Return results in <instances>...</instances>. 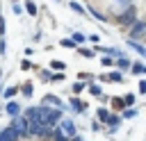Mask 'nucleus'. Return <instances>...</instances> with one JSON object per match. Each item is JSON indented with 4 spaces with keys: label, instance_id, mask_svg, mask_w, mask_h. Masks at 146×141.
<instances>
[{
    "label": "nucleus",
    "instance_id": "21",
    "mask_svg": "<svg viewBox=\"0 0 146 141\" xmlns=\"http://www.w3.org/2000/svg\"><path fill=\"white\" fill-rule=\"evenodd\" d=\"M82 41H84V36H82L80 32H75V34H73V43H82Z\"/></svg>",
    "mask_w": 146,
    "mask_h": 141
},
{
    "label": "nucleus",
    "instance_id": "25",
    "mask_svg": "<svg viewBox=\"0 0 146 141\" xmlns=\"http://www.w3.org/2000/svg\"><path fill=\"white\" fill-rule=\"evenodd\" d=\"M21 68H23V70H27V68H32V64H30L27 59H23V61H21Z\"/></svg>",
    "mask_w": 146,
    "mask_h": 141
},
{
    "label": "nucleus",
    "instance_id": "19",
    "mask_svg": "<svg viewBox=\"0 0 146 141\" xmlns=\"http://www.w3.org/2000/svg\"><path fill=\"white\" fill-rule=\"evenodd\" d=\"M89 93H91V96H100V86H98V84H91V86H89Z\"/></svg>",
    "mask_w": 146,
    "mask_h": 141
},
{
    "label": "nucleus",
    "instance_id": "16",
    "mask_svg": "<svg viewBox=\"0 0 146 141\" xmlns=\"http://www.w3.org/2000/svg\"><path fill=\"white\" fill-rule=\"evenodd\" d=\"M80 55L87 57V59H91V57H94V50H89V48H80Z\"/></svg>",
    "mask_w": 146,
    "mask_h": 141
},
{
    "label": "nucleus",
    "instance_id": "6",
    "mask_svg": "<svg viewBox=\"0 0 146 141\" xmlns=\"http://www.w3.org/2000/svg\"><path fill=\"white\" fill-rule=\"evenodd\" d=\"M110 102H112V109H116V111L125 109V100H123V98H112Z\"/></svg>",
    "mask_w": 146,
    "mask_h": 141
},
{
    "label": "nucleus",
    "instance_id": "17",
    "mask_svg": "<svg viewBox=\"0 0 146 141\" xmlns=\"http://www.w3.org/2000/svg\"><path fill=\"white\" fill-rule=\"evenodd\" d=\"M46 102H52V105H59V98H57V96H46V98H43V105H46Z\"/></svg>",
    "mask_w": 146,
    "mask_h": 141
},
{
    "label": "nucleus",
    "instance_id": "9",
    "mask_svg": "<svg viewBox=\"0 0 146 141\" xmlns=\"http://www.w3.org/2000/svg\"><path fill=\"white\" fill-rule=\"evenodd\" d=\"M18 91H21V89H18V86H9V89H5V91H2V93H5V98H7V100H9V98H14V96H16V93H18Z\"/></svg>",
    "mask_w": 146,
    "mask_h": 141
},
{
    "label": "nucleus",
    "instance_id": "4",
    "mask_svg": "<svg viewBox=\"0 0 146 141\" xmlns=\"http://www.w3.org/2000/svg\"><path fill=\"white\" fill-rule=\"evenodd\" d=\"M16 136H18V134H16L11 127L5 130V132H0V141H16Z\"/></svg>",
    "mask_w": 146,
    "mask_h": 141
},
{
    "label": "nucleus",
    "instance_id": "18",
    "mask_svg": "<svg viewBox=\"0 0 146 141\" xmlns=\"http://www.w3.org/2000/svg\"><path fill=\"white\" fill-rule=\"evenodd\" d=\"M82 91H84V84L82 82H75L73 84V93H82Z\"/></svg>",
    "mask_w": 146,
    "mask_h": 141
},
{
    "label": "nucleus",
    "instance_id": "23",
    "mask_svg": "<svg viewBox=\"0 0 146 141\" xmlns=\"http://www.w3.org/2000/svg\"><path fill=\"white\" fill-rule=\"evenodd\" d=\"M39 77H41V80H43V82H50V80H52V75H50V73H48V70H43V73H41V75H39Z\"/></svg>",
    "mask_w": 146,
    "mask_h": 141
},
{
    "label": "nucleus",
    "instance_id": "2",
    "mask_svg": "<svg viewBox=\"0 0 146 141\" xmlns=\"http://www.w3.org/2000/svg\"><path fill=\"white\" fill-rule=\"evenodd\" d=\"M144 34H146V23H135L132 30H130L132 41H135V39H144Z\"/></svg>",
    "mask_w": 146,
    "mask_h": 141
},
{
    "label": "nucleus",
    "instance_id": "15",
    "mask_svg": "<svg viewBox=\"0 0 146 141\" xmlns=\"http://www.w3.org/2000/svg\"><path fill=\"white\" fill-rule=\"evenodd\" d=\"M25 9H27V11H30V14H32V16H34V14H36V5H34V2H30V0H27V2H25Z\"/></svg>",
    "mask_w": 146,
    "mask_h": 141
},
{
    "label": "nucleus",
    "instance_id": "24",
    "mask_svg": "<svg viewBox=\"0 0 146 141\" xmlns=\"http://www.w3.org/2000/svg\"><path fill=\"white\" fill-rule=\"evenodd\" d=\"M123 100H125V107H130V105L135 102V96H132V93H128V96H125Z\"/></svg>",
    "mask_w": 146,
    "mask_h": 141
},
{
    "label": "nucleus",
    "instance_id": "13",
    "mask_svg": "<svg viewBox=\"0 0 146 141\" xmlns=\"http://www.w3.org/2000/svg\"><path fill=\"white\" fill-rule=\"evenodd\" d=\"M21 91H23V93H25V96L30 98V96H32V82H25V84L21 86Z\"/></svg>",
    "mask_w": 146,
    "mask_h": 141
},
{
    "label": "nucleus",
    "instance_id": "31",
    "mask_svg": "<svg viewBox=\"0 0 146 141\" xmlns=\"http://www.w3.org/2000/svg\"><path fill=\"white\" fill-rule=\"evenodd\" d=\"M71 141H82V139H80V136H75V139H71Z\"/></svg>",
    "mask_w": 146,
    "mask_h": 141
},
{
    "label": "nucleus",
    "instance_id": "27",
    "mask_svg": "<svg viewBox=\"0 0 146 141\" xmlns=\"http://www.w3.org/2000/svg\"><path fill=\"white\" fill-rule=\"evenodd\" d=\"M123 116H125V118H132V116H135V109H125Z\"/></svg>",
    "mask_w": 146,
    "mask_h": 141
},
{
    "label": "nucleus",
    "instance_id": "11",
    "mask_svg": "<svg viewBox=\"0 0 146 141\" xmlns=\"http://www.w3.org/2000/svg\"><path fill=\"white\" fill-rule=\"evenodd\" d=\"M110 114H107V109H98V121H103V123H110Z\"/></svg>",
    "mask_w": 146,
    "mask_h": 141
},
{
    "label": "nucleus",
    "instance_id": "8",
    "mask_svg": "<svg viewBox=\"0 0 146 141\" xmlns=\"http://www.w3.org/2000/svg\"><path fill=\"white\" fill-rule=\"evenodd\" d=\"M68 7H71V9H73V11H75V14H80V16H84V14H87V9H84V7H82V5H78V2H71V5H68Z\"/></svg>",
    "mask_w": 146,
    "mask_h": 141
},
{
    "label": "nucleus",
    "instance_id": "7",
    "mask_svg": "<svg viewBox=\"0 0 146 141\" xmlns=\"http://www.w3.org/2000/svg\"><path fill=\"white\" fill-rule=\"evenodd\" d=\"M18 111H21V107L16 102H7V114L9 116H18Z\"/></svg>",
    "mask_w": 146,
    "mask_h": 141
},
{
    "label": "nucleus",
    "instance_id": "10",
    "mask_svg": "<svg viewBox=\"0 0 146 141\" xmlns=\"http://www.w3.org/2000/svg\"><path fill=\"white\" fill-rule=\"evenodd\" d=\"M130 70L137 75V73H144V70H146V66H144V64H139V61H135V64L130 66Z\"/></svg>",
    "mask_w": 146,
    "mask_h": 141
},
{
    "label": "nucleus",
    "instance_id": "3",
    "mask_svg": "<svg viewBox=\"0 0 146 141\" xmlns=\"http://www.w3.org/2000/svg\"><path fill=\"white\" fill-rule=\"evenodd\" d=\"M59 127H62V132H66L71 139H75V125H73V121H68V118H66V121H62V125H59Z\"/></svg>",
    "mask_w": 146,
    "mask_h": 141
},
{
    "label": "nucleus",
    "instance_id": "20",
    "mask_svg": "<svg viewBox=\"0 0 146 141\" xmlns=\"http://www.w3.org/2000/svg\"><path fill=\"white\" fill-rule=\"evenodd\" d=\"M50 66H52L55 70H64V61H57V59H55V61H52Z\"/></svg>",
    "mask_w": 146,
    "mask_h": 141
},
{
    "label": "nucleus",
    "instance_id": "5",
    "mask_svg": "<svg viewBox=\"0 0 146 141\" xmlns=\"http://www.w3.org/2000/svg\"><path fill=\"white\" fill-rule=\"evenodd\" d=\"M71 105H73V109L80 111V114L87 109V102H82V100H78V98H71Z\"/></svg>",
    "mask_w": 146,
    "mask_h": 141
},
{
    "label": "nucleus",
    "instance_id": "14",
    "mask_svg": "<svg viewBox=\"0 0 146 141\" xmlns=\"http://www.w3.org/2000/svg\"><path fill=\"white\" fill-rule=\"evenodd\" d=\"M116 64H119V68H123V70H125V68H130V66H132V64H130V61H128V59H125V57H121V59H119V61H116Z\"/></svg>",
    "mask_w": 146,
    "mask_h": 141
},
{
    "label": "nucleus",
    "instance_id": "29",
    "mask_svg": "<svg viewBox=\"0 0 146 141\" xmlns=\"http://www.w3.org/2000/svg\"><path fill=\"white\" fill-rule=\"evenodd\" d=\"M78 77H80V82H82V80H91V75H89V73H80Z\"/></svg>",
    "mask_w": 146,
    "mask_h": 141
},
{
    "label": "nucleus",
    "instance_id": "26",
    "mask_svg": "<svg viewBox=\"0 0 146 141\" xmlns=\"http://www.w3.org/2000/svg\"><path fill=\"white\" fill-rule=\"evenodd\" d=\"M62 80H64V73H57V75H52L50 82H62Z\"/></svg>",
    "mask_w": 146,
    "mask_h": 141
},
{
    "label": "nucleus",
    "instance_id": "28",
    "mask_svg": "<svg viewBox=\"0 0 146 141\" xmlns=\"http://www.w3.org/2000/svg\"><path fill=\"white\" fill-rule=\"evenodd\" d=\"M119 123H121L119 116H112V118H110V125H119Z\"/></svg>",
    "mask_w": 146,
    "mask_h": 141
},
{
    "label": "nucleus",
    "instance_id": "22",
    "mask_svg": "<svg viewBox=\"0 0 146 141\" xmlns=\"http://www.w3.org/2000/svg\"><path fill=\"white\" fill-rule=\"evenodd\" d=\"M62 45H64V48H73L75 43H73V39H62Z\"/></svg>",
    "mask_w": 146,
    "mask_h": 141
},
{
    "label": "nucleus",
    "instance_id": "1",
    "mask_svg": "<svg viewBox=\"0 0 146 141\" xmlns=\"http://www.w3.org/2000/svg\"><path fill=\"white\" fill-rule=\"evenodd\" d=\"M116 20H119V23H123V25H130V23L135 25V23H137V18H135V7H128V11H125V14H121Z\"/></svg>",
    "mask_w": 146,
    "mask_h": 141
},
{
    "label": "nucleus",
    "instance_id": "30",
    "mask_svg": "<svg viewBox=\"0 0 146 141\" xmlns=\"http://www.w3.org/2000/svg\"><path fill=\"white\" fill-rule=\"evenodd\" d=\"M139 89H141V93H146V80H141V82H139Z\"/></svg>",
    "mask_w": 146,
    "mask_h": 141
},
{
    "label": "nucleus",
    "instance_id": "12",
    "mask_svg": "<svg viewBox=\"0 0 146 141\" xmlns=\"http://www.w3.org/2000/svg\"><path fill=\"white\" fill-rule=\"evenodd\" d=\"M107 80H110V82H123V75H121V73L116 70V73H112V75H107Z\"/></svg>",
    "mask_w": 146,
    "mask_h": 141
}]
</instances>
